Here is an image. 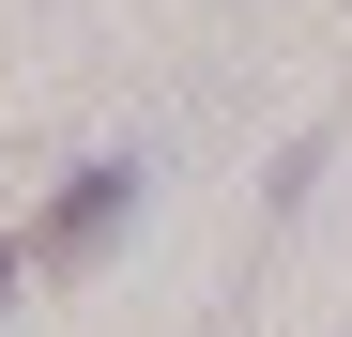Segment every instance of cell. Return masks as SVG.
Wrapping results in <instances>:
<instances>
[{
  "mask_svg": "<svg viewBox=\"0 0 352 337\" xmlns=\"http://www.w3.org/2000/svg\"><path fill=\"white\" fill-rule=\"evenodd\" d=\"M123 215H138V168H77V184L46 199V261H92Z\"/></svg>",
  "mask_w": 352,
  "mask_h": 337,
  "instance_id": "6da1fadb",
  "label": "cell"
},
{
  "mask_svg": "<svg viewBox=\"0 0 352 337\" xmlns=\"http://www.w3.org/2000/svg\"><path fill=\"white\" fill-rule=\"evenodd\" d=\"M0 307H16V246H0Z\"/></svg>",
  "mask_w": 352,
  "mask_h": 337,
  "instance_id": "7a4b0ae2",
  "label": "cell"
}]
</instances>
